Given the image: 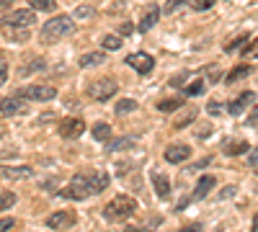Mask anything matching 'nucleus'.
Returning <instances> with one entry per match:
<instances>
[{"mask_svg": "<svg viewBox=\"0 0 258 232\" xmlns=\"http://www.w3.org/2000/svg\"><path fill=\"white\" fill-rule=\"evenodd\" d=\"M137 212V201L132 196H116L111 204H106L103 206V217L109 219V222H121V219H129Z\"/></svg>", "mask_w": 258, "mask_h": 232, "instance_id": "obj_3", "label": "nucleus"}, {"mask_svg": "<svg viewBox=\"0 0 258 232\" xmlns=\"http://www.w3.org/2000/svg\"><path fill=\"white\" fill-rule=\"evenodd\" d=\"M202 91H204V83H202V80H197V83H191V86H188L183 93H186V96H199Z\"/></svg>", "mask_w": 258, "mask_h": 232, "instance_id": "obj_31", "label": "nucleus"}, {"mask_svg": "<svg viewBox=\"0 0 258 232\" xmlns=\"http://www.w3.org/2000/svg\"><path fill=\"white\" fill-rule=\"evenodd\" d=\"M126 65L135 67L140 75H150V72H153V67H155V59H153V54L137 52V54H129L126 57Z\"/></svg>", "mask_w": 258, "mask_h": 232, "instance_id": "obj_8", "label": "nucleus"}, {"mask_svg": "<svg viewBox=\"0 0 258 232\" xmlns=\"http://www.w3.org/2000/svg\"><path fill=\"white\" fill-rule=\"evenodd\" d=\"M168 163H183L186 158H191V147L188 144H170V147H165V155H163Z\"/></svg>", "mask_w": 258, "mask_h": 232, "instance_id": "obj_12", "label": "nucleus"}, {"mask_svg": "<svg viewBox=\"0 0 258 232\" xmlns=\"http://www.w3.org/2000/svg\"><path fill=\"white\" fill-rule=\"evenodd\" d=\"M6 78H8V67H6V62L0 59V86L6 83Z\"/></svg>", "mask_w": 258, "mask_h": 232, "instance_id": "obj_41", "label": "nucleus"}, {"mask_svg": "<svg viewBox=\"0 0 258 232\" xmlns=\"http://www.w3.org/2000/svg\"><path fill=\"white\" fill-rule=\"evenodd\" d=\"M186 78H188V72H181V75H176V78H170V86H173V88H181Z\"/></svg>", "mask_w": 258, "mask_h": 232, "instance_id": "obj_36", "label": "nucleus"}, {"mask_svg": "<svg viewBox=\"0 0 258 232\" xmlns=\"http://www.w3.org/2000/svg\"><path fill=\"white\" fill-rule=\"evenodd\" d=\"M73 224H75V214H70V212H54L47 217V227H52V229H70Z\"/></svg>", "mask_w": 258, "mask_h": 232, "instance_id": "obj_11", "label": "nucleus"}, {"mask_svg": "<svg viewBox=\"0 0 258 232\" xmlns=\"http://www.w3.org/2000/svg\"><path fill=\"white\" fill-rule=\"evenodd\" d=\"M235 194H238V188H235V186H225L222 191H220V196H217V199H222V201H225V199H232Z\"/></svg>", "mask_w": 258, "mask_h": 232, "instance_id": "obj_33", "label": "nucleus"}, {"mask_svg": "<svg viewBox=\"0 0 258 232\" xmlns=\"http://www.w3.org/2000/svg\"><path fill=\"white\" fill-rule=\"evenodd\" d=\"M214 183H217V178H214V176H202L199 178V183H197V191H194V199H207V194L212 191V188H214Z\"/></svg>", "mask_w": 258, "mask_h": 232, "instance_id": "obj_15", "label": "nucleus"}, {"mask_svg": "<svg viewBox=\"0 0 258 232\" xmlns=\"http://www.w3.org/2000/svg\"><path fill=\"white\" fill-rule=\"evenodd\" d=\"M31 11H44V13H54L57 11V3L54 0H29Z\"/></svg>", "mask_w": 258, "mask_h": 232, "instance_id": "obj_23", "label": "nucleus"}, {"mask_svg": "<svg viewBox=\"0 0 258 232\" xmlns=\"http://www.w3.org/2000/svg\"><path fill=\"white\" fill-rule=\"evenodd\" d=\"M253 232H258V214L253 217Z\"/></svg>", "mask_w": 258, "mask_h": 232, "instance_id": "obj_43", "label": "nucleus"}, {"mask_svg": "<svg viewBox=\"0 0 258 232\" xmlns=\"http://www.w3.org/2000/svg\"><path fill=\"white\" fill-rule=\"evenodd\" d=\"M18 96L24 98V101H39V103H44V101H52L57 96V91L52 86H29L24 91H18Z\"/></svg>", "mask_w": 258, "mask_h": 232, "instance_id": "obj_6", "label": "nucleus"}, {"mask_svg": "<svg viewBox=\"0 0 258 232\" xmlns=\"http://www.w3.org/2000/svg\"><path fill=\"white\" fill-rule=\"evenodd\" d=\"M109 173H96V176H75L73 183L68 188H62V191H57L59 199H75V201H83L88 199L93 194H101L109 188Z\"/></svg>", "mask_w": 258, "mask_h": 232, "instance_id": "obj_1", "label": "nucleus"}, {"mask_svg": "<svg viewBox=\"0 0 258 232\" xmlns=\"http://www.w3.org/2000/svg\"><path fill=\"white\" fill-rule=\"evenodd\" d=\"M3 34L8 41H26L29 39V29H13V26H3Z\"/></svg>", "mask_w": 258, "mask_h": 232, "instance_id": "obj_21", "label": "nucleus"}, {"mask_svg": "<svg viewBox=\"0 0 258 232\" xmlns=\"http://www.w3.org/2000/svg\"><path fill=\"white\" fill-rule=\"evenodd\" d=\"M36 24V13L34 11H13L8 16H3V21H0V26H13V29H31Z\"/></svg>", "mask_w": 258, "mask_h": 232, "instance_id": "obj_5", "label": "nucleus"}, {"mask_svg": "<svg viewBox=\"0 0 258 232\" xmlns=\"http://www.w3.org/2000/svg\"><path fill=\"white\" fill-rule=\"evenodd\" d=\"M70 34H75V21L70 16H54L52 21H47V24L41 26V41H44V44L59 41Z\"/></svg>", "mask_w": 258, "mask_h": 232, "instance_id": "obj_2", "label": "nucleus"}, {"mask_svg": "<svg viewBox=\"0 0 258 232\" xmlns=\"http://www.w3.org/2000/svg\"><path fill=\"white\" fill-rule=\"evenodd\" d=\"M183 3H188V6H194V0H168L165 3V13H176Z\"/></svg>", "mask_w": 258, "mask_h": 232, "instance_id": "obj_28", "label": "nucleus"}, {"mask_svg": "<svg viewBox=\"0 0 258 232\" xmlns=\"http://www.w3.org/2000/svg\"><path fill=\"white\" fill-rule=\"evenodd\" d=\"M225 155H230V158H238V155H245L250 147H248V142L245 139H232V142H225Z\"/></svg>", "mask_w": 258, "mask_h": 232, "instance_id": "obj_16", "label": "nucleus"}, {"mask_svg": "<svg viewBox=\"0 0 258 232\" xmlns=\"http://www.w3.org/2000/svg\"><path fill=\"white\" fill-rule=\"evenodd\" d=\"M181 232H204V227H202L199 222H194V224H186Z\"/></svg>", "mask_w": 258, "mask_h": 232, "instance_id": "obj_40", "label": "nucleus"}, {"mask_svg": "<svg viewBox=\"0 0 258 232\" xmlns=\"http://www.w3.org/2000/svg\"><path fill=\"white\" fill-rule=\"evenodd\" d=\"M253 101H255V93H253V91H245V93H240L238 98H232V101L227 103V111H230L232 116H238V114H243V111L250 106Z\"/></svg>", "mask_w": 258, "mask_h": 232, "instance_id": "obj_10", "label": "nucleus"}, {"mask_svg": "<svg viewBox=\"0 0 258 232\" xmlns=\"http://www.w3.org/2000/svg\"><path fill=\"white\" fill-rule=\"evenodd\" d=\"M91 13H93V11H91V8H88V6H80V8H78V11H75V16H78V18H88V16H91Z\"/></svg>", "mask_w": 258, "mask_h": 232, "instance_id": "obj_39", "label": "nucleus"}, {"mask_svg": "<svg viewBox=\"0 0 258 232\" xmlns=\"http://www.w3.org/2000/svg\"><path fill=\"white\" fill-rule=\"evenodd\" d=\"M153 186H155V194H158L160 199H168V196H170V181H168V176L155 173V176H153Z\"/></svg>", "mask_w": 258, "mask_h": 232, "instance_id": "obj_18", "label": "nucleus"}, {"mask_svg": "<svg viewBox=\"0 0 258 232\" xmlns=\"http://www.w3.org/2000/svg\"><path fill=\"white\" fill-rule=\"evenodd\" d=\"M181 106H183V98H176V96H173V98L160 101V103H158V111H165V114H168V111H176V109H181Z\"/></svg>", "mask_w": 258, "mask_h": 232, "instance_id": "obj_24", "label": "nucleus"}, {"mask_svg": "<svg viewBox=\"0 0 258 232\" xmlns=\"http://www.w3.org/2000/svg\"><path fill=\"white\" fill-rule=\"evenodd\" d=\"M0 176H3V178H13V181H26V178H34V171L29 165H13V168H3Z\"/></svg>", "mask_w": 258, "mask_h": 232, "instance_id": "obj_13", "label": "nucleus"}, {"mask_svg": "<svg viewBox=\"0 0 258 232\" xmlns=\"http://www.w3.org/2000/svg\"><path fill=\"white\" fill-rule=\"evenodd\" d=\"M207 111H209L212 116H220V114H222V103H217V101H209V103H207Z\"/></svg>", "mask_w": 258, "mask_h": 232, "instance_id": "obj_34", "label": "nucleus"}, {"mask_svg": "<svg viewBox=\"0 0 258 232\" xmlns=\"http://www.w3.org/2000/svg\"><path fill=\"white\" fill-rule=\"evenodd\" d=\"M83 132H85V121L80 116H68L59 124V137L62 139H78Z\"/></svg>", "mask_w": 258, "mask_h": 232, "instance_id": "obj_7", "label": "nucleus"}, {"mask_svg": "<svg viewBox=\"0 0 258 232\" xmlns=\"http://www.w3.org/2000/svg\"><path fill=\"white\" fill-rule=\"evenodd\" d=\"M135 137H119V139H109L106 142V150L109 152H121V150H129V147H135Z\"/></svg>", "mask_w": 258, "mask_h": 232, "instance_id": "obj_17", "label": "nucleus"}, {"mask_svg": "<svg viewBox=\"0 0 258 232\" xmlns=\"http://www.w3.org/2000/svg\"><path fill=\"white\" fill-rule=\"evenodd\" d=\"M158 18H160V8H158V6H150V8L145 11L142 21H140V26H137V31H140V34H147L150 29H153V26L158 24Z\"/></svg>", "mask_w": 258, "mask_h": 232, "instance_id": "obj_14", "label": "nucleus"}, {"mask_svg": "<svg viewBox=\"0 0 258 232\" xmlns=\"http://www.w3.org/2000/svg\"><path fill=\"white\" fill-rule=\"evenodd\" d=\"M245 54H248V57H253V59H258V39H255L253 44H250V47L245 49Z\"/></svg>", "mask_w": 258, "mask_h": 232, "instance_id": "obj_38", "label": "nucleus"}, {"mask_svg": "<svg viewBox=\"0 0 258 232\" xmlns=\"http://www.w3.org/2000/svg\"><path fill=\"white\" fill-rule=\"evenodd\" d=\"M103 59H106L103 52H88V54L80 57V67H96V65H101Z\"/></svg>", "mask_w": 258, "mask_h": 232, "instance_id": "obj_20", "label": "nucleus"}, {"mask_svg": "<svg viewBox=\"0 0 258 232\" xmlns=\"http://www.w3.org/2000/svg\"><path fill=\"white\" fill-rule=\"evenodd\" d=\"M16 194H0V212H3V209H11L13 204H16Z\"/></svg>", "mask_w": 258, "mask_h": 232, "instance_id": "obj_29", "label": "nucleus"}, {"mask_svg": "<svg viewBox=\"0 0 258 232\" xmlns=\"http://www.w3.org/2000/svg\"><path fill=\"white\" fill-rule=\"evenodd\" d=\"M245 41H248V34H240L238 39L227 41V44H225V52H235V49H240V47L245 44Z\"/></svg>", "mask_w": 258, "mask_h": 232, "instance_id": "obj_27", "label": "nucleus"}, {"mask_svg": "<svg viewBox=\"0 0 258 232\" xmlns=\"http://www.w3.org/2000/svg\"><path fill=\"white\" fill-rule=\"evenodd\" d=\"M248 75H253V67L250 65H238V67H232L230 70V75L225 78V83H238V80H243V78H248Z\"/></svg>", "mask_w": 258, "mask_h": 232, "instance_id": "obj_19", "label": "nucleus"}, {"mask_svg": "<svg viewBox=\"0 0 258 232\" xmlns=\"http://www.w3.org/2000/svg\"><path fill=\"white\" fill-rule=\"evenodd\" d=\"M26 109H29V103L21 96H11V98L0 101V114L3 116H21V114H26Z\"/></svg>", "mask_w": 258, "mask_h": 232, "instance_id": "obj_9", "label": "nucleus"}, {"mask_svg": "<svg viewBox=\"0 0 258 232\" xmlns=\"http://www.w3.org/2000/svg\"><path fill=\"white\" fill-rule=\"evenodd\" d=\"M121 44H124V39L116 36V34H106V36H103V49H109V52H111V49H119Z\"/></svg>", "mask_w": 258, "mask_h": 232, "instance_id": "obj_26", "label": "nucleus"}, {"mask_svg": "<svg viewBox=\"0 0 258 232\" xmlns=\"http://www.w3.org/2000/svg\"><path fill=\"white\" fill-rule=\"evenodd\" d=\"M248 165L253 168V171H258V147H253V150H248Z\"/></svg>", "mask_w": 258, "mask_h": 232, "instance_id": "obj_32", "label": "nucleus"}, {"mask_svg": "<svg viewBox=\"0 0 258 232\" xmlns=\"http://www.w3.org/2000/svg\"><path fill=\"white\" fill-rule=\"evenodd\" d=\"M13 6V0H0V8H11Z\"/></svg>", "mask_w": 258, "mask_h": 232, "instance_id": "obj_42", "label": "nucleus"}, {"mask_svg": "<svg viewBox=\"0 0 258 232\" xmlns=\"http://www.w3.org/2000/svg\"><path fill=\"white\" fill-rule=\"evenodd\" d=\"M16 227V219H0V232H8Z\"/></svg>", "mask_w": 258, "mask_h": 232, "instance_id": "obj_37", "label": "nucleus"}, {"mask_svg": "<svg viewBox=\"0 0 258 232\" xmlns=\"http://www.w3.org/2000/svg\"><path fill=\"white\" fill-rule=\"evenodd\" d=\"M44 67V62L41 59H36V62H29V65H24L21 67V75H29V72H34V70H41Z\"/></svg>", "mask_w": 258, "mask_h": 232, "instance_id": "obj_30", "label": "nucleus"}, {"mask_svg": "<svg viewBox=\"0 0 258 232\" xmlns=\"http://www.w3.org/2000/svg\"><path fill=\"white\" fill-rule=\"evenodd\" d=\"M116 91H119V86H116L114 78H101V80H96V83L88 86V96L93 101H98V103H103V101H109L111 96H116Z\"/></svg>", "mask_w": 258, "mask_h": 232, "instance_id": "obj_4", "label": "nucleus"}, {"mask_svg": "<svg viewBox=\"0 0 258 232\" xmlns=\"http://www.w3.org/2000/svg\"><path fill=\"white\" fill-rule=\"evenodd\" d=\"M132 111H137V101H132V98L116 101V116H126V114H132Z\"/></svg>", "mask_w": 258, "mask_h": 232, "instance_id": "obj_22", "label": "nucleus"}, {"mask_svg": "<svg viewBox=\"0 0 258 232\" xmlns=\"http://www.w3.org/2000/svg\"><path fill=\"white\" fill-rule=\"evenodd\" d=\"M109 137H111V126L109 124H96L93 126V139H98V142H109Z\"/></svg>", "mask_w": 258, "mask_h": 232, "instance_id": "obj_25", "label": "nucleus"}, {"mask_svg": "<svg viewBox=\"0 0 258 232\" xmlns=\"http://www.w3.org/2000/svg\"><path fill=\"white\" fill-rule=\"evenodd\" d=\"M214 6V0H194V6L191 8H197V11H207Z\"/></svg>", "mask_w": 258, "mask_h": 232, "instance_id": "obj_35", "label": "nucleus"}]
</instances>
